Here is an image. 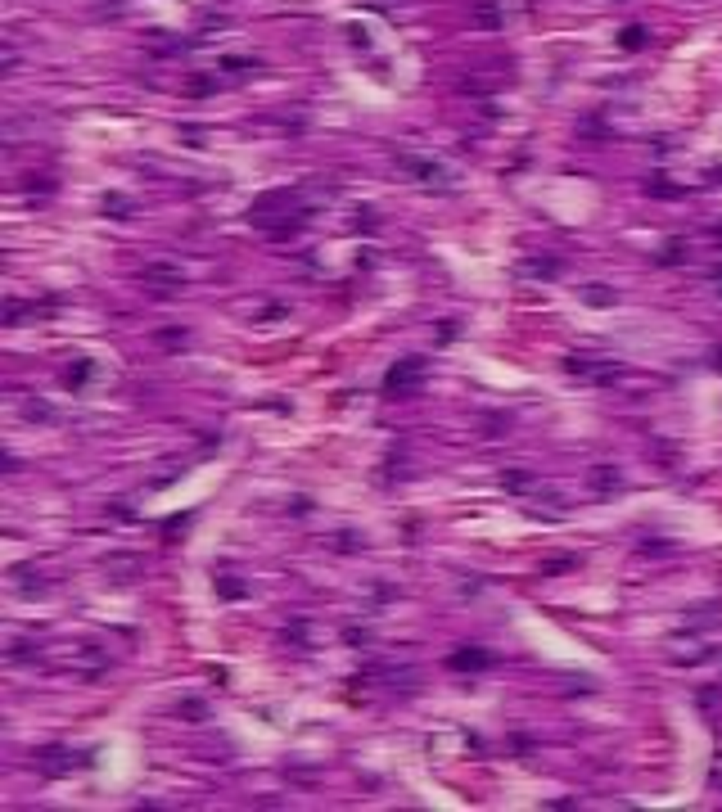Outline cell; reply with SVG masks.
<instances>
[{
    "label": "cell",
    "mask_w": 722,
    "mask_h": 812,
    "mask_svg": "<svg viewBox=\"0 0 722 812\" xmlns=\"http://www.w3.org/2000/svg\"><path fill=\"white\" fill-rule=\"evenodd\" d=\"M289 510H293V514H307V510H312V501H307V496H293V501H289Z\"/></svg>",
    "instance_id": "obj_31"
},
{
    "label": "cell",
    "mask_w": 722,
    "mask_h": 812,
    "mask_svg": "<svg viewBox=\"0 0 722 812\" xmlns=\"http://www.w3.org/2000/svg\"><path fill=\"white\" fill-rule=\"evenodd\" d=\"M154 339L163 343V348H185V339H190V334H185V330H158Z\"/></svg>",
    "instance_id": "obj_23"
},
{
    "label": "cell",
    "mask_w": 722,
    "mask_h": 812,
    "mask_svg": "<svg viewBox=\"0 0 722 812\" xmlns=\"http://www.w3.org/2000/svg\"><path fill=\"white\" fill-rule=\"evenodd\" d=\"M284 641H293L298 650H307V623H289V627H284Z\"/></svg>",
    "instance_id": "obj_24"
},
{
    "label": "cell",
    "mask_w": 722,
    "mask_h": 812,
    "mask_svg": "<svg viewBox=\"0 0 722 812\" xmlns=\"http://www.w3.org/2000/svg\"><path fill=\"white\" fill-rule=\"evenodd\" d=\"M424 375H429V361H424V357H402L397 366H388L384 393L388 397H411V393H420Z\"/></svg>",
    "instance_id": "obj_1"
},
{
    "label": "cell",
    "mask_w": 722,
    "mask_h": 812,
    "mask_svg": "<svg viewBox=\"0 0 722 812\" xmlns=\"http://www.w3.org/2000/svg\"><path fill=\"white\" fill-rule=\"evenodd\" d=\"M659 262H663V266L686 262V244H682V240H668V244H663V253H659Z\"/></svg>",
    "instance_id": "obj_18"
},
{
    "label": "cell",
    "mask_w": 722,
    "mask_h": 812,
    "mask_svg": "<svg viewBox=\"0 0 722 812\" xmlns=\"http://www.w3.org/2000/svg\"><path fill=\"white\" fill-rule=\"evenodd\" d=\"M217 596L240 600V596H244V582H235V578H217Z\"/></svg>",
    "instance_id": "obj_22"
},
{
    "label": "cell",
    "mask_w": 722,
    "mask_h": 812,
    "mask_svg": "<svg viewBox=\"0 0 722 812\" xmlns=\"http://www.w3.org/2000/svg\"><path fill=\"white\" fill-rule=\"evenodd\" d=\"M176 713H180V718H190V722H203V718H208L203 700H180V704H176Z\"/></svg>",
    "instance_id": "obj_20"
},
{
    "label": "cell",
    "mask_w": 722,
    "mask_h": 812,
    "mask_svg": "<svg viewBox=\"0 0 722 812\" xmlns=\"http://www.w3.org/2000/svg\"><path fill=\"white\" fill-rule=\"evenodd\" d=\"M397 167L402 171H411L420 185H447V167L443 162H433V158H415V154H397Z\"/></svg>",
    "instance_id": "obj_3"
},
{
    "label": "cell",
    "mask_w": 722,
    "mask_h": 812,
    "mask_svg": "<svg viewBox=\"0 0 722 812\" xmlns=\"http://www.w3.org/2000/svg\"><path fill=\"white\" fill-rule=\"evenodd\" d=\"M348 36H353V45H357V50H370V36L361 32V27H348Z\"/></svg>",
    "instance_id": "obj_29"
},
{
    "label": "cell",
    "mask_w": 722,
    "mask_h": 812,
    "mask_svg": "<svg viewBox=\"0 0 722 812\" xmlns=\"http://www.w3.org/2000/svg\"><path fill=\"white\" fill-rule=\"evenodd\" d=\"M470 23L483 27V32H497V27L506 23V14H501L497 0H474V5H470Z\"/></svg>",
    "instance_id": "obj_7"
},
{
    "label": "cell",
    "mask_w": 722,
    "mask_h": 812,
    "mask_svg": "<svg viewBox=\"0 0 722 812\" xmlns=\"http://www.w3.org/2000/svg\"><path fill=\"white\" fill-rule=\"evenodd\" d=\"M91 375H95V361L77 357L68 370H63V384H68V388H86V384H91Z\"/></svg>",
    "instance_id": "obj_10"
},
{
    "label": "cell",
    "mask_w": 722,
    "mask_h": 812,
    "mask_svg": "<svg viewBox=\"0 0 722 812\" xmlns=\"http://www.w3.org/2000/svg\"><path fill=\"white\" fill-rule=\"evenodd\" d=\"M344 645H353V650H366V645H370V627H357V623H348V627H344Z\"/></svg>",
    "instance_id": "obj_17"
},
{
    "label": "cell",
    "mask_w": 722,
    "mask_h": 812,
    "mask_svg": "<svg viewBox=\"0 0 722 812\" xmlns=\"http://www.w3.org/2000/svg\"><path fill=\"white\" fill-rule=\"evenodd\" d=\"M72 673H77V677H86V682L104 677V673H109V650H100V645H82L77 654H72Z\"/></svg>",
    "instance_id": "obj_4"
},
{
    "label": "cell",
    "mask_w": 722,
    "mask_h": 812,
    "mask_svg": "<svg viewBox=\"0 0 722 812\" xmlns=\"http://www.w3.org/2000/svg\"><path fill=\"white\" fill-rule=\"evenodd\" d=\"M488 664H492V654H488V650H479V645H461V650L447 659L452 673H483Z\"/></svg>",
    "instance_id": "obj_6"
},
{
    "label": "cell",
    "mask_w": 722,
    "mask_h": 812,
    "mask_svg": "<svg viewBox=\"0 0 722 812\" xmlns=\"http://www.w3.org/2000/svg\"><path fill=\"white\" fill-rule=\"evenodd\" d=\"M217 91V77H190L185 82V95H194V100H199V95H213Z\"/></svg>",
    "instance_id": "obj_21"
},
{
    "label": "cell",
    "mask_w": 722,
    "mask_h": 812,
    "mask_svg": "<svg viewBox=\"0 0 722 812\" xmlns=\"http://www.w3.org/2000/svg\"><path fill=\"white\" fill-rule=\"evenodd\" d=\"M104 213H109V217H118V222H127V217L136 213V204H131L127 194H104Z\"/></svg>",
    "instance_id": "obj_13"
},
{
    "label": "cell",
    "mask_w": 722,
    "mask_h": 812,
    "mask_svg": "<svg viewBox=\"0 0 722 812\" xmlns=\"http://www.w3.org/2000/svg\"><path fill=\"white\" fill-rule=\"evenodd\" d=\"M519 271L533 275V280H555V275H560V257H528V262H519Z\"/></svg>",
    "instance_id": "obj_8"
},
{
    "label": "cell",
    "mask_w": 722,
    "mask_h": 812,
    "mask_svg": "<svg viewBox=\"0 0 722 812\" xmlns=\"http://www.w3.org/2000/svg\"><path fill=\"white\" fill-rule=\"evenodd\" d=\"M335 546H339V551H357L361 542H357V533H339V537H335Z\"/></svg>",
    "instance_id": "obj_28"
},
{
    "label": "cell",
    "mask_w": 722,
    "mask_h": 812,
    "mask_svg": "<svg viewBox=\"0 0 722 812\" xmlns=\"http://www.w3.org/2000/svg\"><path fill=\"white\" fill-rule=\"evenodd\" d=\"M9 659H14V664H32V659H41V645H36V641H23V636H18L14 650H9Z\"/></svg>",
    "instance_id": "obj_14"
},
{
    "label": "cell",
    "mask_w": 722,
    "mask_h": 812,
    "mask_svg": "<svg viewBox=\"0 0 722 812\" xmlns=\"http://www.w3.org/2000/svg\"><path fill=\"white\" fill-rule=\"evenodd\" d=\"M375 213H370V208H361V213H357V231H375Z\"/></svg>",
    "instance_id": "obj_27"
},
{
    "label": "cell",
    "mask_w": 722,
    "mask_h": 812,
    "mask_svg": "<svg viewBox=\"0 0 722 812\" xmlns=\"http://www.w3.org/2000/svg\"><path fill=\"white\" fill-rule=\"evenodd\" d=\"M645 190H650V194H659V199H673V194H677V190H673V185H663V176H654V181H650V185H645Z\"/></svg>",
    "instance_id": "obj_26"
},
{
    "label": "cell",
    "mask_w": 722,
    "mask_h": 812,
    "mask_svg": "<svg viewBox=\"0 0 722 812\" xmlns=\"http://www.w3.org/2000/svg\"><path fill=\"white\" fill-rule=\"evenodd\" d=\"M714 240H718V244H722V226H718V231H714Z\"/></svg>",
    "instance_id": "obj_34"
},
{
    "label": "cell",
    "mask_w": 722,
    "mask_h": 812,
    "mask_svg": "<svg viewBox=\"0 0 722 812\" xmlns=\"http://www.w3.org/2000/svg\"><path fill=\"white\" fill-rule=\"evenodd\" d=\"M140 280H145V289L154 293V298H176L180 289H185V271L172 262H149L145 271H140Z\"/></svg>",
    "instance_id": "obj_2"
},
{
    "label": "cell",
    "mask_w": 722,
    "mask_h": 812,
    "mask_svg": "<svg viewBox=\"0 0 722 812\" xmlns=\"http://www.w3.org/2000/svg\"><path fill=\"white\" fill-rule=\"evenodd\" d=\"M456 339V321H443L438 325V343H452Z\"/></svg>",
    "instance_id": "obj_30"
},
{
    "label": "cell",
    "mask_w": 722,
    "mask_h": 812,
    "mask_svg": "<svg viewBox=\"0 0 722 812\" xmlns=\"http://www.w3.org/2000/svg\"><path fill=\"white\" fill-rule=\"evenodd\" d=\"M113 514H118V519H131V501H113Z\"/></svg>",
    "instance_id": "obj_32"
},
{
    "label": "cell",
    "mask_w": 722,
    "mask_h": 812,
    "mask_svg": "<svg viewBox=\"0 0 722 812\" xmlns=\"http://www.w3.org/2000/svg\"><path fill=\"white\" fill-rule=\"evenodd\" d=\"M619 45H623V50H641V45H645V27L641 23H628V27H623V36H619Z\"/></svg>",
    "instance_id": "obj_16"
},
{
    "label": "cell",
    "mask_w": 722,
    "mask_h": 812,
    "mask_svg": "<svg viewBox=\"0 0 722 812\" xmlns=\"http://www.w3.org/2000/svg\"><path fill=\"white\" fill-rule=\"evenodd\" d=\"M587 483H592V492H601V496H605V492H614V487H619L623 479H619V470H614V465H596Z\"/></svg>",
    "instance_id": "obj_11"
},
{
    "label": "cell",
    "mask_w": 722,
    "mask_h": 812,
    "mask_svg": "<svg viewBox=\"0 0 722 812\" xmlns=\"http://www.w3.org/2000/svg\"><path fill=\"white\" fill-rule=\"evenodd\" d=\"M370 9H393V0H366Z\"/></svg>",
    "instance_id": "obj_33"
},
{
    "label": "cell",
    "mask_w": 722,
    "mask_h": 812,
    "mask_svg": "<svg viewBox=\"0 0 722 812\" xmlns=\"http://www.w3.org/2000/svg\"><path fill=\"white\" fill-rule=\"evenodd\" d=\"M23 415H27V420H54V411L41 406V402H32V406H23Z\"/></svg>",
    "instance_id": "obj_25"
},
{
    "label": "cell",
    "mask_w": 722,
    "mask_h": 812,
    "mask_svg": "<svg viewBox=\"0 0 722 812\" xmlns=\"http://www.w3.org/2000/svg\"><path fill=\"white\" fill-rule=\"evenodd\" d=\"M104 573H109L113 582H131V578L140 573V565H136L131 556H113V560H104Z\"/></svg>",
    "instance_id": "obj_9"
},
{
    "label": "cell",
    "mask_w": 722,
    "mask_h": 812,
    "mask_svg": "<svg viewBox=\"0 0 722 812\" xmlns=\"http://www.w3.org/2000/svg\"><path fill=\"white\" fill-rule=\"evenodd\" d=\"M36 772L41 776H63V772H72V753L63 744H50V749L36 753Z\"/></svg>",
    "instance_id": "obj_5"
},
{
    "label": "cell",
    "mask_w": 722,
    "mask_h": 812,
    "mask_svg": "<svg viewBox=\"0 0 722 812\" xmlns=\"http://www.w3.org/2000/svg\"><path fill=\"white\" fill-rule=\"evenodd\" d=\"M501 487H506V492H533V474L528 470H501Z\"/></svg>",
    "instance_id": "obj_12"
},
{
    "label": "cell",
    "mask_w": 722,
    "mask_h": 812,
    "mask_svg": "<svg viewBox=\"0 0 722 812\" xmlns=\"http://www.w3.org/2000/svg\"><path fill=\"white\" fill-rule=\"evenodd\" d=\"M583 298L592 302V307H610V302H614V289H610V284H587Z\"/></svg>",
    "instance_id": "obj_15"
},
{
    "label": "cell",
    "mask_w": 722,
    "mask_h": 812,
    "mask_svg": "<svg viewBox=\"0 0 722 812\" xmlns=\"http://www.w3.org/2000/svg\"><path fill=\"white\" fill-rule=\"evenodd\" d=\"M222 68H226V72H240V77H244V72H253V68H258V59H244V54H226V59H222Z\"/></svg>",
    "instance_id": "obj_19"
}]
</instances>
